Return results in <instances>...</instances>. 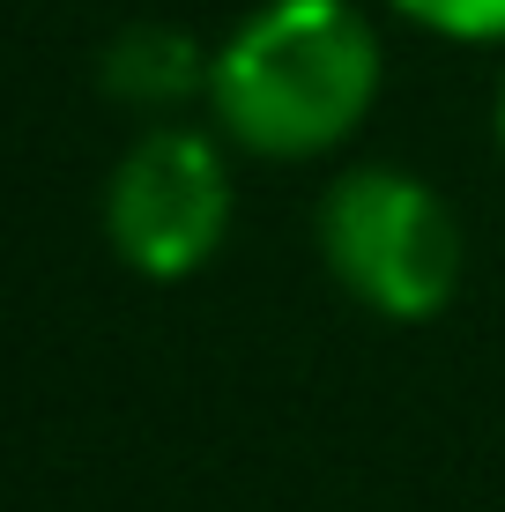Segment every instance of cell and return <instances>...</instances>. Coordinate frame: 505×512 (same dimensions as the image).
<instances>
[{"label": "cell", "instance_id": "obj_1", "mask_svg": "<svg viewBox=\"0 0 505 512\" xmlns=\"http://www.w3.org/2000/svg\"><path fill=\"white\" fill-rule=\"evenodd\" d=\"M379 38L350 0H268L216 45L208 112L253 156H320L364 127Z\"/></svg>", "mask_w": 505, "mask_h": 512}, {"label": "cell", "instance_id": "obj_2", "mask_svg": "<svg viewBox=\"0 0 505 512\" xmlns=\"http://www.w3.org/2000/svg\"><path fill=\"white\" fill-rule=\"evenodd\" d=\"M320 260L379 320H431L461 290V223L424 179L387 164L342 171L320 201Z\"/></svg>", "mask_w": 505, "mask_h": 512}, {"label": "cell", "instance_id": "obj_3", "mask_svg": "<svg viewBox=\"0 0 505 512\" xmlns=\"http://www.w3.org/2000/svg\"><path fill=\"white\" fill-rule=\"evenodd\" d=\"M231 231V164L194 127H156L104 186V238L149 282H186Z\"/></svg>", "mask_w": 505, "mask_h": 512}, {"label": "cell", "instance_id": "obj_4", "mask_svg": "<svg viewBox=\"0 0 505 512\" xmlns=\"http://www.w3.org/2000/svg\"><path fill=\"white\" fill-rule=\"evenodd\" d=\"M208 60L186 30H164V23H142L127 38H112L104 52V90L127 97V104H179V97H208Z\"/></svg>", "mask_w": 505, "mask_h": 512}, {"label": "cell", "instance_id": "obj_5", "mask_svg": "<svg viewBox=\"0 0 505 512\" xmlns=\"http://www.w3.org/2000/svg\"><path fill=\"white\" fill-rule=\"evenodd\" d=\"M409 23L439 30V38H461V45H491L505 38V0H394Z\"/></svg>", "mask_w": 505, "mask_h": 512}, {"label": "cell", "instance_id": "obj_6", "mask_svg": "<svg viewBox=\"0 0 505 512\" xmlns=\"http://www.w3.org/2000/svg\"><path fill=\"white\" fill-rule=\"evenodd\" d=\"M498 141H505V97H498Z\"/></svg>", "mask_w": 505, "mask_h": 512}]
</instances>
